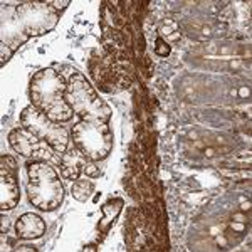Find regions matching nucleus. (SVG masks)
<instances>
[{
    "label": "nucleus",
    "mask_w": 252,
    "mask_h": 252,
    "mask_svg": "<svg viewBox=\"0 0 252 252\" xmlns=\"http://www.w3.org/2000/svg\"><path fill=\"white\" fill-rule=\"evenodd\" d=\"M158 32H160V35H165V37H168V35H172L173 32H177L178 34V24L173 22V20H166V22H163L160 26V29H158Z\"/></svg>",
    "instance_id": "obj_14"
},
{
    "label": "nucleus",
    "mask_w": 252,
    "mask_h": 252,
    "mask_svg": "<svg viewBox=\"0 0 252 252\" xmlns=\"http://www.w3.org/2000/svg\"><path fill=\"white\" fill-rule=\"evenodd\" d=\"M66 101L81 118V121H101L108 123L111 118V108L104 103L91 86V83L81 72H72L66 89Z\"/></svg>",
    "instance_id": "obj_3"
},
{
    "label": "nucleus",
    "mask_w": 252,
    "mask_h": 252,
    "mask_svg": "<svg viewBox=\"0 0 252 252\" xmlns=\"http://www.w3.org/2000/svg\"><path fill=\"white\" fill-rule=\"evenodd\" d=\"M72 197L76 198L78 202H86L91 198V193L94 192V184H93L91 180H74V184H72Z\"/></svg>",
    "instance_id": "obj_13"
},
{
    "label": "nucleus",
    "mask_w": 252,
    "mask_h": 252,
    "mask_svg": "<svg viewBox=\"0 0 252 252\" xmlns=\"http://www.w3.org/2000/svg\"><path fill=\"white\" fill-rule=\"evenodd\" d=\"M15 14L29 37L47 34L59 22V12L49 2H24L15 7Z\"/></svg>",
    "instance_id": "obj_6"
},
{
    "label": "nucleus",
    "mask_w": 252,
    "mask_h": 252,
    "mask_svg": "<svg viewBox=\"0 0 252 252\" xmlns=\"http://www.w3.org/2000/svg\"><path fill=\"white\" fill-rule=\"evenodd\" d=\"M20 192L17 177L5 165H0V209L5 210L14 209L19 204Z\"/></svg>",
    "instance_id": "obj_10"
},
{
    "label": "nucleus",
    "mask_w": 252,
    "mask_h": 252,
    "mask_svg": "<svg viewBox=\"0 0 252 252\" xmlns=\"http://www.w3.org/2000/svg\"><path fill=\"white\" fill-rule=\"evenodd\" d=\"M29 35L26 34L22 24L17 19L15 9H9L7 7L3 10V17H2V39L0 42H5L7 46H10L12 49H19L24 42H27Z\"/></svg>",
    "instance_id": "obj_9"
},
{
    "label": "nucleus",
    "mask_w": 252,
    "mask_h": 252,
    "mask_svg": "<svg viewBox=\"0 0 252 252\" xmlns=\"http://www.w3.org/2000/svg\"><path fill=\"white\" fill-rule=\"evenodd\" d=\"M84 252H86V251H91V252H96L97 249H96V247L94 246H88V247H84V249H83Z\"/></svg>",
    "instance_id": "obj_22"
},
{
    "label": "nucleus",
    "mask_w": 252,
    "mask_h": 252,
    "mask_svg": "<svg viewBox=\"0 0 252 252\" xmlns=\"http://www.w3.org/2000/svg\"><path fill=\"white\" fill-rule=\"evenodd\" d=\"M9 143L14 152L20 153L22 157L32 158L34 161H46L51 165H61V155L52 148L47 141L40 140L27 128L20 126L10 131Z\"/></svg>",
    "instance_id": "obj_7"
},
{
    "label": "nucleus",
    "mask_w": 252,
    "mask_h": 252,
    "mask_svg": "<svg viewBox=\"0 0 252 252\" xmlns=\"http://www.w3.org/2000/svg\"><path fill=\"white\" fill-rule=\"evenodd\" d=\"M72 143L89 160H104L113 148V133L108 123L101 121H79L72 128Z\"/></svg>",
    "instance_id": "obj_4"
},
{
    "label": "nucleus",
    "mask_w": 252,
    "mask_h": 252,
    "mask_svg": "<svg viewBox=\"0 0 252 252\" xmlns=\"http://www.w3.org/2000/svg\"><path fill=\"white\" fill-rule=\"evenodd\" d=\"M20 125L24 128H27L29 131L34 133L35 136H39L40 140L47 141L61 157L66 153L69 148V131L64 126H61L56 121L49 120L40 109L35 106H27L24 108L22 115H20Z\"/></svg>",
    "instance_id": "obj_5"
},
{
    "label": "nucleus",
    "mask_w": 252,
    "mask_h": 252,
    "mask_svg": "<svg viewBox=\"0 0 252 252\" xmlns=\"http://www.w3.org/2000/svg\"><path fill=\"white\" fill-rule=\"evenodd\" d=\"M14 54V49L10 46H7L5 42H0V66H5V63H9Z\"/></svg>",
    "instance_id": "obj_15"
},
{
    "label": "nucleus",
    "mask_w": 252,
    "mask_h": 252,
    "mask_svg": "<svg viewBox=\"0 0 252 252\" xmlns=\"http://www.w3.org/2000/svg\"><path fill=\"white\" fill-rule=\"evenodd\" d=\"M61 173L66 180H78L81 175L86 177H97L99 168L96 166V161L89 158L76 146H69L63 157H61Z\"/></svg>",
    "instance_id": "obj_8"
},
{
    "label": "nucleus",
    "mask_w": 252,
    "mask_h": 252,
    "mask_svg": "<svg viewBox=\"0 0 252 252\" xmlns=\"http://www.w3.org/2000/svg\"><path fill=\"white\" fill-rule=\"evenodd\" d=\"M0 232L2 234H5L7 230H9V225H10V222H9V217H7L5 214H3V210H2V215H0Z\"/></svg>",
    "instance_id": "obj_18"
},
{
    "label": "nucleus",
    "mask_w": 252,
    "mask_h": 252,
    "mask_svg": "<svg viewBox=\"0 0 252 252\" xmlns=\"http://www.w3.org/2000/svg\"><path fill=\"white\" fill-rule=\"evenodd\" d=\"M17 251L19 252H22V251H27V252H37V247H34V246H17Z\"/></svg>",
    "instance_id": "obj_20"
},
{
    "label": "nucleus",
    "mask_w": 252,
    "mask_h": 252,
    "mask_svg": "<svg viewBox=\"0 0 252 252\" xmlns=\"http://www.w3.org/2000/svg\"><path fill=\"white\" fill-rule=\"evenodd\" d=\"M49 5L52 7L54 10H64L66 7L69 5V0H63V2H58V0H52V2H49Z\"/></svg>",
    "instance_id": "obj_19"
},
{
    "label": "nucleus",
    "mask_w": 252,
    "mask_h": 252,
    "mask_svg": "<svg viewBox=\"0 0 252 252\" xmlns=\"http://www.w3.org/2000/svg\"><path fill=\"white\" fill-rule=\"evenodd\" d=\"M15 232H17V237L26 239V241L39 239L46 234V222L37 214L27 212L19 217L17 223H15Z\"/></svg>",
    "instance_id": "obj_11"
},
{
    "label": "nucleus",
    "mask_w": 252,
    "mask_h": 252,
    "mask_svg": "<svg viewBox=\"0 0 252 252\" xmlns=\"http://www.w3.org/2000/svg\"><path fill=\"white\" fill-rule=\"evenodd\" d=\"M27 195L34 207L44 212H52L63 204L64 189L59 180V175L46 161H29L27 165Z\"/></svg>",
    "instance_id": "obj_2"
},
{
    "label": "nucleus",
    "mask_w": 252,
    "mask_h": 252,
    "mask_svg": "<svg viewBox=\"0 0 252 252\" xmlns=\"http://www.w3.org/2000/svg\"><path fill=\"white\" fill-rule=\"evenodd\" d=\"M155 52H157V56H160V58H166V56L170 54V46L161 37H158L155 42Z\"/></svg>",
    "instance_id": "obj_16"
},
{
    "label": "nucleus",
    "mask_w": 252,
    "mask_h": 252,
    "mask_svg": "<svg viewBox=\"0 0 252 252\" xmlns=\"http://www.w3.org/2000/svg\"><path fill=\"white\" fill-rule=\"evenodd\" d=\"M215 153H217V152H215V148H205L204 150V155L205 157H214Z\"/></svg>",
    "instance_id": "obj_21"
},
{
    "label": "nucleus",
    "mask_w": 252,
    "mask_h": 252,
    "mask_svg": "<svg viewBox=\"0 0 252 252\" xmlns=\"http://www.w3.org/2000/svg\"><path fill=\"white\" fill-rule=\"evenodd\" d=\"M249 209H251V202H247V204L242 205V212H246V210H249Z\"/></svg>",
    "instance_id": "obj_23"
},
{
    "label": "nucleus",
    "mask_w": 252,
    "mask_h": 252,
    "mask_svg": "<svg viewBox=\"0 0 252 252\" xmlns=\"http://www.w3.org/2000/svg\"><path fill=\"white\" fill-rule=\"evenodd\" d=\"M123 198H111L106 204L101 207V212H103V219L99 220V230L103 234H108L109 229L113 227V223L116 222V219L120 217L121 210H123Z\"/></svg>",
    "instance_id": "obj_12"
},
{
    "label": "nucleus",
    "mask_w": 252,
    "mask_h": 252,
    "mask_svg": "<svg viewBox=\"0 0 252 252\" xmlns=\"http://www.w3.org/2000/svg\"><path fill=\"white\" fill-rule=\"evenodd\" d=\"M0 165H5L7 168H10L12 172H17V161L14 160L12 157H9V155H2L0 157Z\"/></svg>",
    "instance_id": "obj_17"
},
{
    "label": "nucleus",
    "mask_w": 252,
    "mask_h": 252,
    "mask_svg": "<svg viewBox=\"0 0 252 252\" xmlns=\"http://www.w3.org/2000/svg\"><path fill=\"white\" fill-rule=\"evenodd\" d=\"M66 89L67 84L63 74L52 67L40 69L31 79L32 106L40 109L56 123H66L74 115L66 101Z\"/></svg>",
    "instance_id": "obj_1"
}]
</instances>
